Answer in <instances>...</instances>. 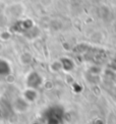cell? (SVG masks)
Segmentation results:
<instances>
[{"instance_id": "obj_5", "label": "cell", "mask_w": 116, "mask_h": 124, "mask_svg": "<svg viewBox=\"0 0 116 124\" xmlns=\"http://www.w3.org/2000/svg\"><path fill=\"white\" fill-rule=\"evenodd\" d=\"M4 80L8 85H13L15 82V80H17V77H15V75L12 73V72H10V73H8L4 76Z\"/></svg>"}, {"instance_id": "obj_2", "label": "cell", "mask_w": 116, "mask_h": 124, "mask_svg": "<svg viewBox=\"0 0 116 124\" xmlns=\"http://www.w3.org/2000/svg\"><path fill=\"white\" fill-rule=\"evenodd\" d=\"M12 106H13V110L15 112L22 114V113H25V112H27L29 110L30 103H28L22 96H20V97L17 98V99L14 100Z\"/></svg>"}, {"instance_id": "obj_8", "label": "cell", "mask_w": 116, "mask_h": 124, "mask_svg": "<svg viewBox=\"0 0 116 124\" xmlns=\"http://www.w3.org/2000/svg\"><path fill=\"white\" fill-rule=\"evenodd\" d=\"M2 50V46H1V44H0V51Z\"/></svg>"}, {"instance_id": "obj_7", "label": "cell", "mask_w": 116, "mask_h": 124, "mask_svg": "<svg viewBox=\"0 0 116 124\" xmlns=\"http://www.w3.org/2000/svg\"><path fill=\"white\" fill-rule=\"evenodd\" d=\"M31 124H41L40 122H38V121H34L33 123H31Z\"/></svg>"}, {"instance_id": "obj_3", "label": "cell", "mask_w": 116, "mask_h": 124, "mask_svg": "<svg viewBox=\"0 0 116 124\" xmlns=\"http://www.w3.org/2000/svg\"><path fill=\"white\" fill-rule=\"evenodd\" d=\"M59 62L61 64V69L64 71H71L75 68V62L70 58L62 57L61 59H59Z\"/></svg>"}, {"instance_id": "obj_1", "label": "cell", "mask_w": 116, "mask_h": 124, "mask_svg": "<svg viewBox=\"0 0 116 124\" xmlns=\"http://www.w3.org/2000/svg\"><path fill=\"white\" fill-rule=\"evenodd\" d=\"M22 97H23L28 103L32 104V103L36 102L37 100L39 99V92H38V90H37V89L27 86V87H25V89L23 91Z\"/></svg>"}, {"instance_id": "obj_4", "label": "cell", "mask_w": 116, "mask_h": 124, "mask_svg": "<svg viewBox=\"0 0 116 124\" xmlns=\"http://www.w3.org/2000/svg\"><path fill=\"white\" fill-rule=\"evenodd\" d=\"M33 61V55L30 52H24L19 56V62L22 65H29Z\"/></svg>"}, {"instance_id": "obj_6", "label": "cell", "mask_w": 116, "mask_h": 124, "mask_svg": "<svg viewBox=\"0 0 116 124\" xmlns=\"http://www.w3.org/2000/svg\"><path fill=\"white\" fill-rule=\"evenodd\" d=\"M11 39V33L8 32V31H3V32L0 33V40L3 41V42H6Z\"/></svg>"}]
</instances>
